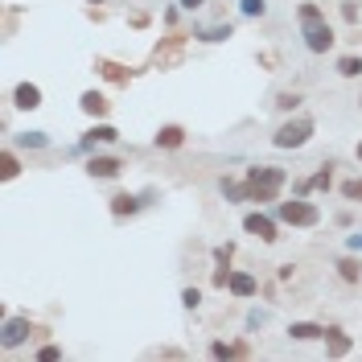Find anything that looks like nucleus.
Wrapping results in <instances>:
<instances>
[{
    "label": "nucleus",
    "mask_w": 362,
    "mask_h": 362,
    "mask_svg": "<svg viewBox=\"0 0 362 362\" xmlns=\"http://www.w3.org/2000/svg\"><path fill=\"white\" fill-rule=\"evenodd\" d=\"M296 21H300V42H305V49H309V54H329V49L338 45V33H334V25L325 21L321 4H313V0H300Z\"/></svg>",
    "instance_id": "nucleus-1"
},
{
    "label": "nucleus",
    "mask_w": 362,
    "mask_h": 362,
    "mask_svg": "<svg viewBox=\"0 0 362 362\" xmlns=\"http://www.w3.org/2000/svg\"><path fill=\"white\" fill-rule=\"evenodd\" d=\"M247 194L255 206H276L280 202V189L288 185V169H280V165H251L247 173Z\"/></svg>",
    "instance_id": "nucleus-2"
},
{
    "label": "nucleus",
    "mask_w": 362,
    "mask_h": 362,
    "mask_svg": "<svg viewBox=\"0 0 362 362\" xmlns=\"http://www.w3.org/2000/svg\"><path fill=\"white\" fill-rule=\"evenodd\" d=\"M317 124L309 115H293V119H284L276 132H272V148H280V153H296V148H305L309 140H313Z\"/></svg>",
    "instance_id": "nucleus-3"
},
{
    "label": "nucleus",
    "mask_w": 362,
    "mask_h": 362,
    "mask_svg": "<svg viewBox=\"0 0 362 362\" xmlns=\"http://www.w3.org/2000/svg\"><path fill=\"white\" fill-rule=\"evenodd\" d=\"M272 214L280 218L284 226H296V230H309V226L321 223V210H317V202H309V198H288V202H276L272 206Z\"/></svg>",
    "instance_id": "nucleus-4"
},
{
    "label": "nucleus",
    "mask_w": 362,
    "mask_h": 362,
    "mask_svg": "<svg viewBox=\"0 0 362 362\" xmlns=\"http://www.w3.org/2000/svg\"><path fill=\"white\" fill-rule=\"evenodd\" d=\"M29 338H33V321H29V317H8V313L0 317V346H4L8 354L21 350Z\"/></svg>",
    "instance_id": "nucleus-5"
},
{
    "label": "nucleus",
    "mask_w": 362,
    "mask_h": 362,
    "mask_svg": "<svg viewBox=\"0 0 362 362\" xmlns=\"http://www.w3.org/2000/svg\"><path fill=\"white\" fill-rule=\"evenodd\" d=\"M280 218H276V214H264V210H251V214H243V230H247V235H255V239H259V243H280Z\"/></svg>",
    "instance_id": "nucleus-6"
},
{
    "label": "nucleus",
    "mask_w": 362,
    "mask_h": 362,
    "mask_svg": "<svg viewBox=\"0 0 362 362\" xmlns=\"http://www.w3.org/2000/svg\"><path fill=\"white\" fill-rule=\"evenodd\" d=\"M124 169H128V165L119 157H99V153H95V157L87 160V177H95V181H115Z\"/></svg>",
    "instance_id": "nucleus-7"
},
{
    "label": "nucleus",
    "mask_w": 362,
    "mask_h": 362,
    "mask_svg": "<svg viewBox=\"0 0 362 362\" xmlns=\"http://www.w3.org/2000/svg\"><path fill=\"white\" fill-rule=\"evenodd\" d=\"M107 210H112V218H132V214H140L144 210V198L140 194H112V202H107Z\"/></svg>",
    "instance_id": "nucleus-8"
},
{
    "label": "nucleus",
    "mask_w": 362,
    "mask_h": 362,
    "mask_svg": "<svg viewBox=\"0 0 362 362\" xmlns=\"http://www.w3.org/2000/svg\"><path fill=\"white\" fill-rule=\"evenodd\" d=\"M13 107L17 112H37L42 107V87L37 83H17L13 87Z\"/></svg>",
    "instance_id": "nucleus-9"
},
{
    "label": "nucleus",
    "mask_w": 362,
    "mask_h": 362,
    "mask_svg": "<svg viewBox=\"0 0 362 362\" xmlns=\"http://www.w3.org/2000/svg\"><path fill=\"white\" fill-rule=\"evenodd\" d=\"M226 293L235 296V300H251V296L259 293V280L251 276V272H230V284H226Z\"/></svg>",
    "instance_id": "nucleus-10"
},
{
    "label": "nucleus",
    "mask_w": 362,
    "mask_h": 362,
    "mask_svg": "<svg viewBox=\"0 0 362 362\" xmlns=\"http://www.w3.org/2000/svg\"><path fill=\"white\" fill-rule=\"evenodd\" d=\"M235 37V25L226 21V25H194V42H202V45H223Z\"/></svg>",
    "instance_id": "nucleus-11"
},
{
    "label": "nucleus",
    "mask_w": 362,
    "mask_h": 362,
    "mask_svg": "<svg viewBox=\"0 0 362 362\" xmlns=\"http://www.w3.org/2000/svg\"><path fill=\"white\" fill-rule=\"evenodd\" d=\"M350 350H354V338H350L346 329H338V325H329V329H325V354H329V358H346Z\"/></svg>",
    "instance_id": "nucleus-12"
},
{
    "label": "nucleus",
    "mask_w": 362,
    "mask_h": 362,
    "mask_svg": "<svg viewBox=\"0 0 362 362\" xmlns=\"http://www.w3.org/2000/svg\"><path fill=\"white\" fill-rule=\"evenodd\" d=\"M153 144L165 148V153H177L181 144H185V128H181V124H160L157 136H153Z\"/></svg>",
    "instance_id": "nucleus-13"
},
{
    "label": "nucleus",
    "mask_w": 362,
    "mask_h": 362,
    "mask_svg": "<svg viewBox=\"0 0 362 362\" xmlns=\"http://www.w3.org/2000/svg\"><path fill=\"white\" fill-rule=\"evenodd\" d=\"M78 107H83L90 119H103V115L112 112V103H107V95H103V90H83V95H78Z\"/></svg>",
    "instance_id": "nucleus-14"
},
{
    "label": "nucleus",
    "mask_w": 362,
    "mask_h": 362,
    "mask_svg": "<svg viewBox=\"0 0 362 362\" xmlns=\"http://www.w3.org/2000/svg\"><path fill=\"white\" fill-rule=\"evenodd\" d=\"M325 329L329 325H317V321H293L288 325V338L293 341H325Z\"/></svg>",
    "instance_id": "nucleus-15"
},
{
    "label": "nucleus",
    "mask_w": 362,
    "mask_h": 362,
    "mask_svg": "<svg viewBox=\"0 0 362 362\" xmlns=\"http://www.w3.org/2000/svg\"><path fill=\"white\" fill-rule=\"evenodd\" d=\"M334 268H338V276L346 280V284H362V259H358V251H346Z\"/></svg>",
    "instance_id": "nucleus-16"
},
{
    "label": "nucleus",
    "mask_w": 362,
    "mask_h": 362,
    "mask_svg": "<svg viewBox=\"0 0 362 362\" xmlns=\"http://www.w3.org/2000/svg\"><path fill=\"white\" fill-rule=\"evenodd\" d=\"M251 346L243 338L239 341H210V358H247Z\"/></svg>",
    "instance_id": "nucleus-17"
},
{
    "label": "nucleus",
    "mask_w": 362,
    "mask_h": 362,
    "mask_svg": "<svg viewBox=\"0 0 362 362\" xmlns=\"http://www.w3.org/2000/svg\"><path fill=\"white\" fill-rule=\"evenodd\" d=\"M218 194H223L230 206H239V202H251V194H247V181H235V177H223L218 181Z\"/></svg>",
    "instance_id": "nucleus-18"
},
{
    "label": "nucleus",
    "mask_w": 362,
    "mask_h": 362,
    "mask_svg": "<svg viewBox=\"0 0 362 362\" xmlns=\"http://www.w3.org/2000/svg\"><path fill=\"white\" fill-rule=\"evenodd\" d=\"M95 70H99L107 83H119V87H128V78H132V70H128V66H119V62H107V58H99V62H95Z\"/></svg>",
    "instance_id": "nucleus-19"
},
{
    "label": "nucleus",
    "mask_w": 362,
    "mask_h": 362,
    "mask_svg": "<svg viewBox=\"0 0 362 362\" xmlns=\"http://www.w3.org/2000/svg\"><path fill=\"white\" fill-rule=\"evenodd\" d=\"M334 70H338L341 78H362V54H341Z\"/></svg>",
    "instance_id": "nucleus-20"
},
{
    "label": "nucleus",
    "mask_w": 362,
    "mask_h": 362,
    "mask_svg": "<svg viewBox=\"0 0 362 362\" xmlns=\"http://www.w3.org/2000/svg\"><path fill=\"white\" fill-rule=\"evenodd\" d=\"M300 103H305V95H300V90H280L272 107H276V112H284V115H293L296 107H300Z\"/></svg>",
    "instance_id": "nucleus-21"
},
{
    "label": "nucleus",
    "mask_w": 362,
    "mask_h": 362,
    "mask_svg": "<svg viewBox=\"0 0 362 362\" xmlns=\"http://www.w3.org/2000/svg\"><path fill=\"white\" fill-rule=\"evenodd\" d=\"M17 148L42 153V148H49V132H21V136H17Z\"/></svg>",
    "instance_id": "nucleus-22"
},
{
    "label": "nucleus",
    "mask_w": 362,
    "mask_h": 362,
    "mask_svg": "<svg viewBox=\"0 0 362 362\" xmlns=\"http://www.w3.org/2000/svg\"><path fill=\"white\" fill-rule=\"evenodd\" d=\"M313 189H321V194H329V189H334V160H325V165H321V169H317L313 177Z\"/></svg>",
    "instance_id": "nucleus-23"
},
{
    "label": "nucleus",
    "mask_w": 362,
    "mask_h": 362,
    "mask_svg": "<svg viewBox=\"0 0 362 362\" xmlns=\"http://www.w3.org/2000/svg\"><path fill=\"white\" fill-rule=\"evenodd\" d=\"M239 13L247 21H264L268 17V0H239Z\"/></svg>",
    "instance_id": "nucleus-24"
},
{
    "label": "nucleus",
    "mask_w": 362,
    "mask_h": 362,
    "mask_svg": "<svg viewBox=\"0 0 362 362\" xmlns=\"http://www.w3.org/2000/svg\"><path fill=\"white\" fill-rule=\"evenodd\" d=\"M17 173H21V160H17V153H13V148H4V157H0V177L13 181Z\"/></svg>",
    "instance_id": "nucleus-25"
},
{
    "label": "nucleus",
    "mask_w": 362,
    "mask_h": 362,
    "mask_svg": "<svg viewBox=\"0 0 362 362\" xmlns=\"http://www.w3.org/2000/svg\"><path fill=\"white\" fill-rule=\"evenodd\" d=\"M87 136L95 144H115V140H119V132H115L112 124H95V128H87Z\"/></svg>",
    "instance_id": "nucleus-26"
},
{
    "label": "nucleus",
    "mask_w": 362,
    "mask_h": 362,
    "mask_svg": "<svg viewBox=\"0 0 362 362\" xmlns=\"http://www.w3.org/2000/svg\"><path fill=\"white\" fill-rule=\"evenodd\" d=\"M338 194L346 198V202H362V177H350L338 185Z\"/></svg>",
    "instance_id": "nucleus-27"
},
{
    "label": "nucleus",
    "mask_w": 362,
    "mask_h": 362,
    "mask_svg": "<svg viewBox=\"0 0 362 362\" xmlns=\"http://www.w3.org/2000/svg\"><path fill=\"white\" fill-rule=\"evenodd\" d=\"M230 264H214V272H210V284H214V288H226V284H230Z\"/></svg>",
    "instance_id": "nucleus-28"
},
{
    "label": "nucleus",
    "mask_w": 362,
    "mask_h": 362,
    "mask_svg": "<svg viewBox=\"0 0 362 362\" xmlns=\"http://www.w3.org/2000/svg\"><path fill=\"white\" fill-rule=\"evenodd\" d=\"M268 325V309H251L247 313V334H259Z\"/></svg>",
    "instance_id": "nucleus-29"
},
{
    "label": "nucleus",
    "mask_w": 362,
    "mask_h": 362,
    "mask_svg": "<svg viewBox=\"0 0 362 362\" xmlns=\"http://www.w3.org/2000/svg\"><path fill=\"white\" fill-rule=\"evenodd\" d=\"M181 305H185V309L194 313V309L202 305V288H181Z\"/></svg>",
    "instance_id": "nucleus-30"
},
{
    "label": "nucleus",
    "mask_w": 362,
    "mask_h": 362,
    "mask_svg": "<svg viewBox=\"0 0 362 362\" xmlns=\"http://www.w3.org/2000/svg\"><path fill=\"white\" fill-rule=\"evenodd\" d=\"M341 21L358 25V0H341Z\"/></svg>",
    "instance_id": "nucleus-31"
},
{
    "label": "nucleus",
    "mask_w": 362,
    "mask_h": 362,
    "mask_svg": "<svg viewBox=\"0 0 362 362\" xmlns=\"http://www.w3.org/2000/svg\"><path fill=\"white\" fill-rule=\"evenodd\" d=\"M210 255H214V264H230V259H235V243H218Z\"/></svg>",
    "instance_id": "nucleus-32"
},
{
    "label": "nucleus",
    "mask_w": 362,
    "mask_h": 362,
    "mask_svg": "<svg viewBox=\"0 0 362 362\" xmlns=\"http://www.w3.org/2000/svg\"><path fill=\"white\" fill-rule=\"evenodd\" d=\"M33 358H37V362H58V358H62V350H58V346H42Z\"/></svg>",
    "instance_id": "nucleus-33"
},
{
    "label": "nucleus",
    "mask_w": 362,
    "mask_h": 362,
    "mask_svg": "<svg viewBox=\"0 0 362 362\" xmlns=\"http://www.w3.org/2000/svg\"><path fill=\"white\" fill-rule=\"evenodd\" d=\"M177 4H181V13H198V8L210 4V0H177Z\"/></svg>",
    "instance_id": "nucleus-34"
},
{
    "label": "nucleus",
    "mask_w": 362,
    "mask_h": 362,
    "mask_svg": "<svg viewBox=\"0 0 362 362\" xmlns=\"http://www.w3.org/2000/svg\"><path fill=\"white\" fill-rule=\"evenodd\" d=\"M177 13H181V4H177V0H173V4L165 8V25H177Z\"/></svg>",
    "instance_id": "nucleus-35"
},
{
    "label": "nucleus",
    "mask_w": 362,
    "mask_h": 362,
    "mask_svg": "<svg viewBox=\"0 0 362 362\" xmlns=\"http://www.w3.org/2000/svg\"><path fill=\"white\" fill-rule=\"evenodd\" d=\"M346 251H358L362 255V235H346Z\"/></svg>",
    "instance_id": "nucleus-36"
},
{
    "label": "nucleus",
    "mask_w": 362,
    "mask_h": 362,
    "mask_svg": "<svg viewBox=\"0 0 362 362\" xmlns=\"http://www.w3.org/2000/svg\"><path fill=\"white\" fill-rule=\"evenodd\" d=\"M276 276H280V280H293L296 268H293V264H280V268H276Z\"/></svg>",
    "instance_id": "nucleus-37"
},
{
    "label": "nucleus",
    "mask_w": 362,
    "mask_h": 362,
    "mask_svg": "<svg viewBox=\"0 0 362 362\" xmlns=\"http://www.w3.org/2000/svg\"><path fill=\"white\" fill-rule=\"evenodd\" d=\"M354 157H358V160H362V140H358V144H354Z\"/></svg>",
    "instance_id": "nucleus-38"
},
{
    "label": "nucleus",
    "mask_w": 362,
    "mask_h": 362,
    "mask_svg": "<svg viewBox=\"0 0 362 362\" xmlns=\"http://www.w3.org/2000/svg\"><path fill=\"white\" fill-rule=\"evenodd\" d=\"M87 4H107V0H87Z\"/></svg>",
    "instance_id": "nucleus-39"
},
{
    "label": "nucleus",
    "mask_w": 362,
    "mask_h": 362,
    "mask_svg": "<svg viewBox=\"0 0 362 362\" xmlns=\"http://www.w3.org/2000/svg\"><path fill=\"white\" fill-rule=\"evenodd\" d=\"M358 112H362V99H358Z\"/></svg>",
    "instance_id": "nucleus-40"
}]
</instances>
